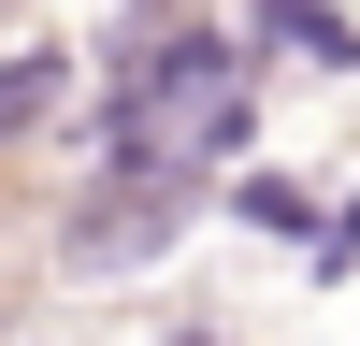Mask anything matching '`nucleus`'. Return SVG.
<instances>
[{
	"label": "nucleus",
	"instance_id": "nucleus-1",
	"mask_svg": "<svg viewBox=\"0 0 360 346\" xmlns=\"http://www.w3.org/2000/svg\"><path fill=\"white\" fill-rule=\"evenodd\" d=\"M245 130V72H231L217 29H173L144 72L101 86V144L144 173V188H188V173H217V144Z\"/></svg>",
	"mask_w": 360,
	"mask_h": 346
},
{
	"label": "nucleus",
	"instance_id": "nucleus-2",
	"mask_svg": "<svg viewBox=\"0 0 360 346\" xmlns=\"http://www.w3.org/2000/svg\"><path fill=\"white\" fill-rule=\"evenodd\" d=\"M259 44H303V58H332V72H346L360 29H346V15H259Z\"/></svg>",
	"mask_w": 360,
	"mask_h": 346
},
{
	"label": "nucleus",
	"instance_id": "nucleus-3",
	"mask_svg": "<svg viewBox=\"0 0 360 346\" xmlns=\"http://www.w3.org/2000/svg\"><path fill=\"white\" fill-rule=\"evenodd\" d=\"M58 101V58H15V72H0V130H15V115H44Z\"/></svg>",
	"mask_w": 360,
	"mask_h": 346
}]
</instances>
